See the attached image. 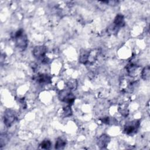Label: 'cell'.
<instances>
[{
	"label": "cell",
	"mask_w": 150,
	"mask_h": 150,
	"mask_svg": "<svg viewBox=\"0 0 150 150\" xmlns=\"http://www.w3.org/2000/svg\"><path fill=\"white\" fill-rule=\"evenodd\" d=\"M101 121H102L103 123H105V124H108V123H109V122H110L109 117H104L103 118H102V119H101Z\"/></svg>",
	"instance_id": "obj_20"
},
{
	"label": "cell",
	"mask_w": 150,
	"mask_h": 150,
	"mask_svg": "<svg viewBox=\"0 0 150 150\" xmlns=\"http://www.w3.org/2000/svg\"><path fill=\"white\" fill-rule=\"evenodd\" d=\"M9 141V136L5 133H2L0 135V147L2 148L5 146Z\"/></svg>",
	"instance_id": "obj_14"
},
{
	"label": "cell",
	"mask_w": 150,
	"mask_h": 150,
	"mask_svg": "<svg viewBox=\"0 0 150 150\" xmlns=\"http://www.w3.org/2000/svg\"><path fill=\"white\" fill-rule=\"evenodd\" d=\"M66 145V141L62 137H59L57 138L55 143V148L57 149H64Z\"/></svg>",
	"instance_id": "obj_11"
},
{
	"label": "cell",
	"mask_w": 150,
	"mask_h": 150,
	"mask_svg": "<svg viewBox=\"0 0 150 150\" xmlns=\"http://www.w3.org/2000/svg\"><path fill=\"white\" fill-rule=\"evenodd\" d=\"M40 148L43 149H49L52 146V143L50 140L49 139H45L43 140L40 144L39 145Z\"/></svg>",
	"instance_id": "obj_17"
},
{
	"label": "cell",
	"mask_w": 150,
	"mask_h": 150,
	"mask_svg": "<svg viewBox=\"0 0 150 150\" xmlns=\"http://www.w3.org/2000/svg\"><path fill=\"white\" fill-rule=\"evenodd\" d=\"M120 28L118 27H117L116 25H115L114 23L110 25L108 28H107V32H108V33H109L110 35H116L118 30H119Z\"/></svg>",
	"instance_id": "obj_15"
},
{
	"label": "cell",
	"mask_w": 150,
	"mask_h": 150,
	"mask_svg": "<svg viewBox=\"0 0 150 150\" xmlns=\"http://www.w3.org/2000/svg\"><path fill=\"white\" fill-rule=\"evenodd\" d=\"M139 125L140 122L137 120L128 122L125 125L124 131L127 135H132L137 132L138 129L139 128Z\"/></svg>",
	"instance_id": "obj_3"
},
{
	"label": "cell",
	"mask_w": 150,
	"mask_h": 150,
	"mask_svg": "<svg viewBox=\"0 0 150 150\" xmlns=\"http://www.w3.org/2000/svg\"><path fill=\"white\" fill-rule=\"evenodd\" d=\"M16 119L15 112L11 109H7L4 113V123L7 127H10Z\"/></svg>",
	"instance_id": "obj_4"
},
{
	"label": "cell",
	"mask_w": 150,
	"mask_h": 150,
	"mask_svg": "<svg viewBox=\"0 0 150 150\" xmlns=\"http://www.w3.org/2000/svg\"><path fill=\"white\" fill-rule=\"evenodd\" d=\"M33 79L37 82L41 84H49L51 83V77L47 74H38L36 75Z\"/></svg>",
	"instance_id": "obj_7"
},
{
	"label": "cell",
	"mask_w": 150,
	"mask_h": 150,
	"mask_svg": "<svg viewBox=\"0 0 150 150\" xmlns=\"http://www.w3.org/2000/svg\"><path fill=\"white\" fill-rule=\"evenodd\" d=\"M70 91L69 89H64L62 90L59 94V99L69 105L72 104L75 100V96Z\"/></svg>",
	"instance_id": "obj_2"
},
{
	"label": "cell",
	"mask_w": 150,
	"mask_h": 150,
	"mask_svg": "<svg viewBox=\"0 0 150 150\" xmlns=\"http://www.w3.org/2000/svg\"><path fill=\"white\" fill-rule=\"evenodd\" d=\"M67 87L70 90H76L77 87V81L75 79H71L67 83Z\"/></svg>",
	"instance_id": "obj_16"
},
{
	"label": "cell",
	"mask_w": 150,
	"mask_h": 150,
	"mask_svg": "<svg viewBox=\"0 0 150 150\" xmlns=\"http://www.w3.org/2000/svg\"><path fill=\"white\" fill-rule=\"evenodd\" d=\"M32 52L35 57L42 60L44 57H46L47 48L45 46L43 45L36 46L34 47Z\"/></svg>",
	"instance_id": "obj_5"
},
{
	"label": "cell",
	"mask_w": 150,
	"mask_h": 150,
	"mask_svg": "<svg viewBox=\"0 0 150 150\" xmlns=\"http://www.w3.org/2000/svg\"><path fill=\"white\" fill-rule=\"evenodd\" d=\"M119 111L121 114V115L124 117L127 116L128 114V110L127 107L125 104H122L119 107Z\"/></svg>",
	"instance_id": "obj_19"
},
{
	"label": "cell",
	"mask_w": 150,
	"mask_h": 150,
	"mask_svg": "<svg viewBox=\"0 0 150 150\" xmlns=\"http://www.w3.org/2000/svg\"><path fill=\"white\" fill-rule=\"evenodd\" d=\"M150 77V68L149 66L145 67L141 71V78L144 80H148Z\"/></svg>",
	"instance_id": "obj_13"
},
{
	"label": "cell",
	"mask_w": 150,
	"mask_h": 150,
	"mask_svg": "<svg viewBox=\"0 0 150 150\" xmlns=\"http://www.w3.org/2000/svg\"><path fill=\"white\" fill-rule=\"evenodd\" d=\"M113 23L117 27L121 28L125 25V19L124 17L122 14H118L114 18Z\"/></svg>",
	"instance_id": "obj_10"
},
{
	"label": "cell",
	"mask_w": 150,
	"mask_h": 150,
	"mask_svg": "<svg viewBox=\"0 0 150 150\" xmlns=\"http://www.w3.org/2000/svg\"><path fill=\"white\" fill-rule=\"evenodd\" d=\"M88 54H89V51H87L86 50L82 49L80 52L79 62L83 64H86L87 63H88Z\"/></svg>",
	"instance_id": "obj_8"
},
{
	"label": "cell",
	"mask_w": 150,
	"mask_h": 150,
	"mask_svg": "<svg viewBox=\"0 0 150 150\" xmlns=\"http://www.w3.org/2000/svg\"><path fill=\"white\" fill-rule=\"evenodd\" d=\"M98 54H99L98 49H93L89 51L88 63L93 64V63H94L97 59Z\"/></svg>",
	"instance_id": "obj_9"
},
{
	"label": "cell",
	"mask_w": 150,
	"mask_h": 150,
	"mask_svg": "<svg viewBox=\"0 0 150 150\" xmlns=\"http://www.w3.org/2000/svg\"><path fill=\"white\" fill-rule=\"evenodd\" d=\"M110 141V138L106 134L101 135L97 140V145L100 149H105Z\"/></svg>",
	"instance_id": "obj_6"
},
{
	"label": "cell",
	"mask_w": 150,
	"mask_h": 150,
	"mask_svg": "<svg viewBox=\"0 0 150 150\" xmlns=\"http://www.w3.org/2000/svg\"><path fill=\"white\" fill-rule=\"evenodd\" d=\"M72 110L70 106L68 105L66 107H63V114L64 117H70L72 115Z\"/></svg>",
	"instance_id": "obj_18"
},
{
	"label": "cell",
	"mask_w": 150,
	"mask_h": 150,
	"mask_svg": "<svg viewBox=\"0 0 150 150\" xmlns=\"http://www.w3.org/2000/svg\"><path fill=\"white\" fill-rule=\"evenodd\" d=\"M137 69H138V66L136 64L133 63H129L126 67L127 71L128 74L131 76H132L133 75H135Z\"/></svg>",
	"instance_id": "obj_12"
},
{
	"label": "cell",
	"mask_w": 150,
	"mask_h": 150,
	"mask_svg": "<svg viewBox=\"0 0 150 150\" xmlns=\"http://www.w3.org/2000/svg\"><path fill=\"white\" fill-rule=\"evenodd\" d=\"M13 37L15 39L16 46L21 50H25L28 45V39L23 29H21L17 30L15 33Z\"/></svg>",
	"instance_id": "obj_1"
}]
</instances>
